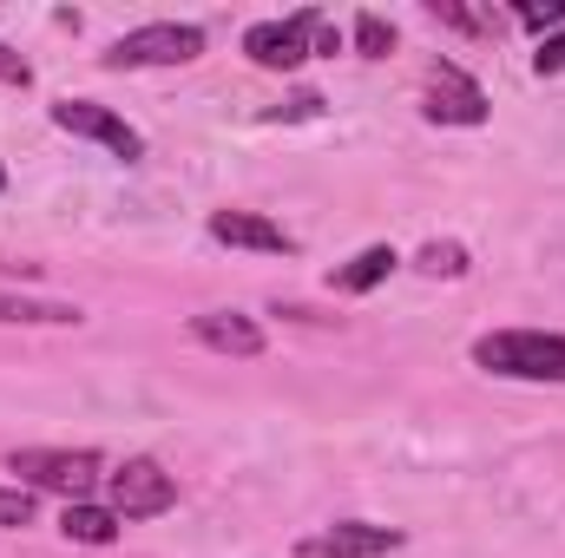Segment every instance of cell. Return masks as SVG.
<instances>
[{
    "mask_svg": "<svg viewBox=\"0 0 565 558\" xmlns=\"http://www.w3.org/2000/svg\"><path fill=\"white\" fill-rule=\"evenodd\" d=\"M473 368L507 382H565V335L559 329H493L473 342Z\"/></svg>",
    "mask_w": 565,
    "mask_h": 558,
    "instance_id": "cell-1",
    "label": "cell"
},
{
    "mask_svg": "<svg viewBox=\"0 0 565 558\" xmlns=\"http://www.w3.org/2000/svg\"><path fill=\"white\" fill-rule=\"evenodd\" d=\"M7 473H20V486L33 493H66V506L73 500H86L99 480H106V460L93 453V447H13L7 453Z\"/></svg>",
    "mask_w": 565,
    "mask_h": 558,
    "instance_id": "cell-2",
    "label": "cell"
},
{
    "mask_svg": "<svg viewBox=\"0 0 565 558\" xmlns=\"http://www.w3.org/2000/svg\"><path fill=\"white\" fill-rule=\"evenodd\" d=\"M204 53V26L191 20H151V26H132L106 46V66L113 73H139V66H191Z\"/></svg>",
    "mask_w": 565,
    "mask_h": 558,
    "instance_id": "cell-3",
    "label": "cell"
},
{
    "mask_svg": "<svg viewBox=\"0 0 565 558\" xmlns=\"http://www.w3.org/2000/svg\"><path fill=\"white\" fill-rule=\"evenodd\" d=\"M106 506H113L119 519H158V513L178 506V480H171L151 453H132V460H119V466L106 473Z\"/></svg>",
    "mask_w": 565,
    "mask_h": 558,
    "instance_id": "cell-4",
    "label": "cell"
},
{
    "mask_svg": "<svg viewBox=\"0 0 565 558\" xmlns=\"http://www.w3.org/2000/svg\"><path fill=\"white\" fill-rule=\"evenodd\" d=\"M316 26H322L316 7H302V13H289V20H257V26L244 33V53H250L257 66H270V73H289V66H302V60L316 53Z\"/></svg>",
    "mask_w": 565,
    "mask_h": 558,
    "instance_id": "cell-5",
    "label": "cell"
},
{
    "mask_svg": "<svg viewBox=\"0 0 565 558\" xmlns=\"http://www.w3.org/2000/svg\"><path fill=\"white\" fill-rule=\"evenodd\" d=\"M408 546L402 526H375V519H335V526H316L296 558H388Z\"/></svg>",
    "mask_w": 565,
    "mask_h": 558,
    "instance_id": "cell-6",
    "label": "cell"
},
{
    "mask_svg": "<svg viewBox=\"0 0 565 558\" xmlns=\"http://www.w3.org/2000/svg\"><path fill=\"white\" fill-rule=\"evenodd\" d=\"M53 126L60 132H73V139H93V144H106L113 158H126V164H139L145 158V139L113 112V106H99V99H60L53 106Z\"/></svg>",
    "mask_w": 565,
    "mask_h": 558,
    "instance_id": "cell-7",
    "label": "cell"
},
{
    "mask_svg": "<svg viewBox=\"0 0 565 558\" xmlns=\"http://www.w3.org/2000/svg\"><path fill=\"white\" fill-rule=\"evenodd\" d=\"M434 126H480L487 119V93L473 73H460L454 60H434L427 66V106H422Z\"/></svg>",
    "mask_w": 565,
    "mask_h": 558,
    "instance_id": "cell-8",
    "label": "cell"
},
{
    "mask_svg": "<svg viewBox=\"0 0 565 558\" xmlns=\"http://www.w3.org/2000/svg\"><path fill=\"white\" fill-rule=\"evenodd\" d=\"M191 335H198L211 355H237V362H257V355L270 348V335H264L244 309H204V315H191Z\"/></svg>",
    "mask_w": 565,
    "mask_h": 558,
    "instance_id": "cell-9",
    "label": "cell"
},
{
    "mask_svg": "<svg viewBox=\"0 0 565 558\" xmlns=\"http://www.w3.org/2000/svg\"><path fill=\"white\" fill-rule=\"evenodd\" d=\"M217 244H231V250H264V257H296V237L270 224V217H257V211H211V224H204Z\"/></svg>",
    "mask_w": 565,
    "mask_h": 558,
    "instance_id": "cell-10",
    "label": "cell"
},
{
    "mask_svg": "<svg viewBox=\"0 0 565 558\" xmlns=\"http://www.w3.org/2000/svg\"><path fill=\"white\" fill-rule=\"evenodd\" d=\"M395 264H402V257H395L388 244H369L362 257H349V264H342V270L329 277V289H342V296H369L375 282H388V277H395Z\"/></svg>",
    "mask_w": 565,
    "mask_h": 558,
    "instance_id": "cell-11",
    "label": "cell"
},
{
    "mask_svg": "<svg viewBox=\"0 0 565 558\" xmlns=\"http://www.w3.org/2000/svg\"><path fill=\"white\" fill-rule=\"evenodd\" d=\"M60 533L79 539V546H113V539H119V513H113V506H93V500H73V506L60 513Z\"/></svg>",
    "mask_w": 565,
    "mask_h": 558,
    "instance_id": "cell-12",
    "label": "cell"
},
{
    "mask_svg": "<svg viewBox=\"0 0 565 558\" xmlns=\"http://www.w3.org/2000/svg\"><path fill=\"white\" fill-rule=\"evenodd\" d=\"M0 322H33V329H79L86 315L73 302H46V296H0Z\"/></svg>",
    "mask_w": 565,
    "mask_h": 558,
    "instance_id": "cell-13",
    "label": "cell"
},
{
    "mask_svg": "<svg viewBox=\"0 0 565 558\" xmlns=\"http://www.w3.org/2000/svg\"><path fill=\"white\" fill-rule=\"evenodd\" d=\"M355 53L362 60H388L395 53V26L382 13H355Z\"/></svg>",
    "mask_w": 565,
    "mask_h": 558,
    "instance_id": "cell-14",
    "label": "cell"
},
{
    "mask_svg": "<svg viewBox=\"0 0 565 558\" xmlns=\"http://www.w3.org/2000/svg\"><path fill=\"white\" fill-rule=\"evenodd\" d=\"M422 270L427 277H467V250H460V244H427Z\"/></svg>",
    "mask_w": 565,
    "mask_h": 558,
    "instance_id": "cell-15",
    "label": "cell"
},
{
    "mask_svg": "<svg viewBox=\"0 0 565 558\" xmlns=\"http://www.w3.org/2000/svg\"><path fill=\"white\" fill-rule=\"evenodd\" d=\"M33 519V493L26 486H0V526H26Z\"/></svg>",
    "mask_w": 565,
    "mask_h": 558,
    "instance_id": "cell-16",
    "label": "cell"
},
{
    "mask_svg": "<svg viewBox=\"0 0 565 558\" xmlns=\"http://www.w3.org/2000/svg\"><path fill=\"white\" fill-rule=\"evenodd\" d=\"M533 73H540V79H553V73H565V33H553V40H540V53H533Z\"/></svg>",
    "mask_w": 565,
    "mask_h": 558,
    "instance_id": "cell-17",
    "label": "cell"
},
{
    "mask_svg": "<svg viewBox=\"0 0 565 558\" xmlns=\"http://www.w3.org/2000/svg\"><path fill=\"white\" fill-rule=\"evenodd\" d=\"M520 20H526L533 33H546V26H565V0H546V7H520Z\"/></svg>",
    "mask_w": 565,
    "mask_h": 558,
    "instance_id": "cell-18",
    "label": "cell"
},
{
    "mask_svg": "<svg viewBox=\"0 0 565 558\" xmlns=\"http://www.w3.org/2000/svg\"><path fill=\"white\" fill-rule=\"evenodd\" d=\"M434 20H447V26H460V33H480V26H487L480 13H467V7H454V0H434Z\"/></svg>",
    "mask_w": 565,
    "mask_h": 558,
    "instance_id": "cell-19",
    "label": "cell"
},
{
    "mask_svg": "<svg viewBox=\"0 0 565 558\" xmlns=\"http://www.w3.org/2000/svg\"><path fill=\"white\" fill-rule=\"evenodd\" d=\"M26 79H33V66H26L13 46H0V86H26Z\"/></svg>",
    "mask_w": 565,
    "mask_h": 558,
    "instance_id": "cell-20",
    "label": "cell"
},
{
    "mask_svg": "<svg viewBox=\"0 0 565 558\" xmlns=\"http://www.w3.org/2000/svg\"><path fill=\"white\" fill-rule=\"evenodd\" d=\"M0 191H7V164H0Z\"/></svg>",
    "mask_w": 565,
    "mask_h": 558,
    "instance_id": "cell-21",
    "label": "cell"
}]
</instances>
